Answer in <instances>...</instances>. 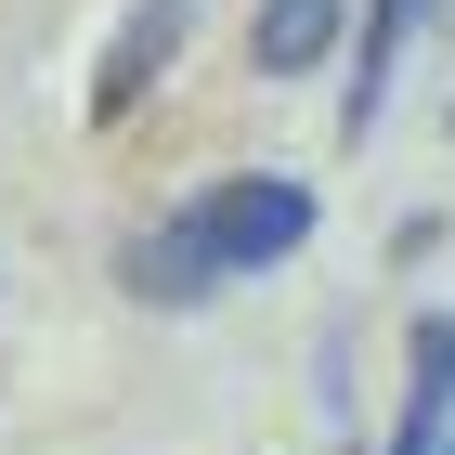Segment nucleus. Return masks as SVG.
Segmentation results:
<instances>
[{"label": "nucleus", "mask_w": 455, "mask_h": 455, "mask_svg": "<svg viewBox=\"0 0 455 455\" xmlns=\"http://www.w3.org/2000/svg\"><path fill=\"white\" fill-rule=\"evenodd\" d=\"M313 235V182H286V170H235L209 182V196H182L156 235H131V299H156V313H182V299H221L235 274H274L286 247Z\"/></svg>", "instance_id": "f257e3e1"}, {"label": "nucleus", "mask_w": 455, "mask_h": 455, "mask_svg": "<svg viewBox=\"0 0 455 455\" xmlns=\"http://www.w3.org/2000/svg\"><path fill=\"white\" fill-rule=\"evenodd\" d=\"M339 39H351V0H260L247 13V66L260 78H313Z\"/></svg>", "instance_id": "39448f33"}, {"label": "nucleus", "mask_w": 455, "mask_h": 455, "mask_svg": "<svg viewBox=\"0 0 455 455\" xmlns=\"http://www.w3.org/2000/svg\"><path fill=\"white\" fill-rule=\"evenodd\" d=\"M390 455H455V313L417 325V364H403V429Z\"/></svg>", "instance_id": "20e7f679"}, {"label": "nucleus", "mask_w": 455, "mask_h": 455, "mask_svg": "<svg viewBox=\"0 0 455 455\" xmlns=\"http://www.w3.org/2000/svg\"><path fill=\"white\" fill-rule=\"evenodd\" d=\"M182 27H196V0H143L131 27L105 39V78H92V117H131L143 92H156V66L182 52Z\"/></svg>", "instance_id": "7ed1b4c3"}, {"label": "nucleus", "mask_w": 455, "mask_h": 455, "mask_svg": "<svg viewBox=\"0 0 455 455\" xmlns=\"http://www.w3.org/2000/svg\"><path fill=\"white\" fill-rule=\"evenodd\" d=\"M429 13H443V0H378V13H364V39H351V92H339V131H378V117H390V78H403V52H417Z\"/></svg>", "instance_id": "f03ea898"}]
</instances>
